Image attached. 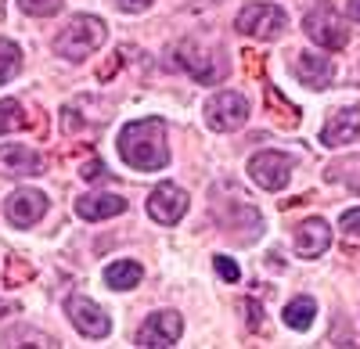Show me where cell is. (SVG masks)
<instances>
[{
    "mask_svg": "<svg viewBox=\"0 0 360 349\" xmlns=\"http://www.w3.org/2000/svg\"><path fill=\"white\" fill-rule=\"evenodd\" d=\"M119 155L127 166L141 169V173H155L169 162V144H166V123L159 115L130 123L119 133Z\"/></svg>",
    "mask_w": 360,
    "mask_h": 349,
    "instance_id": "6da1fadb",
    "label": "cell"
},
{
    "mask_svg": "<svg viewBox=\"0 0 360 349\" xmlns=\"http://www.w3.org/2000/svg\"><path fill=\"white\" fill-rule=\"evenodd\" d=\"M105 22L98 18V15H76L62 33L54 37V51L62 54V58H69V62H79V58H86V54H94L101 44H105Z\"/></svg>",
    "mask_w": 360,
    "mask_h": 349,
    "instance_id": "7a4b0ae2",
    "label": "cell"
},
{
    "mask_svg": "<svg viewBox=\"0 0 360 349\" xmlns=\"http://www.w3.org/2000/svg\"><path fill=\"white\" fill-rule=\"evenodd\" d=\"M285 25H288V15L278 4H249L234 18L238 33L252 37V40H278L285 33Z\"/></svg>",
    "mask_w": 360,
    "mask_h": 349,
    "instance_id": "3957f363",
    "label": "cell"
},
{
    "mask_svg": "<svg viewBox=\"0 0 360 349\" xmlns=\"http://www.w3.org/2000/svg\"><path fill=\"white\" fill-rule=\"evenodd\" d=\"M303 29H307V37L324 51H342L349 44V33H346V25H342V18L332 4H317L314 11H307Z\"/></svg>",
    "mask_w": 360,
    "mask_h": 349,
    "instance_id": "277c9868",
    "label": "cell"
},
{
    "mask_svg": "<svg viewBox=\"0 0 360 349\" xmlns=\"http://www.w3.org/2000/svg\"><path fill=\"white\" fill-rule=\"evenodd\" d=\"M205 123L220 130V133H231V130H242L249 123V101L234 91H220L205 101Z\"/></svg>",
    "mask_w": 360,
    "mask_h": 349,
    "instance_id": "5b68a950",
    "label": "cell"
},
{
    "mask_svg": "<svg viewBox=\"0 0 360 349\" xmlns=\"http://www.w3.org/2000/svg\"><path fill=\"white\" fill-rule=\"evenodd\" d=\"M65 310H69L72 328H76L79 335H86V338H105V335L112 331L108 313H105L94 299H86V296H79V292H76V296H69Z\"/></svg>",
    "mask_w": 360,
    "mask_h": 349,
    "instance_id": "8992f818",
    "label": "cell"
},
{
    "mask_svg": "<svg viewBox=\"0 0 360 349\" xmlns=\"http://www.w3.org/2000/svg\"><path fill=\"white\" fill-rule=\"evenodd\" d=\"M180 331H184V321H180V313H173V310H159V313H152L148 321L141 324V331H137V345L141 349H159V345H176L180 342Z\"/></svg>",
    "mask_w": 360,
    "mask_h": 349,
    "instance_id": "52a82bcc",
    "label": "cell"
},
{
    "mask_svg": "<svg viewBox=\"0 0 360 349\" xmlns=\"http://www.w3.org/2000/svg\"><path fill=\"white\" fill-rule=\"evenodd\" d=\"M249 177L266 191H281L292 180V159L281 155V152H259L249 162Z\"/></svg>",
    "mask_w": 360,
    "mask_h": 349,
    "instance_id": "ba28073f",
    "label": "cell"
},
{
    "mask_svg": "<svg viewBox=\"0 0 360 349\" xmlns=\"http://www.w3.org/2000/svg\"><path fill=\"white\" fill-rule=\"evenodd\" d=\"M4 213H8V220H11L15 227H33V223H40L44 213H47V195H40V191H33V187H18V191L8 195Z\"/></svg>",
    "mask_w": 360,
    "mask_h": 349,
    "instance_id": "9c48e42d",
    "label": "cell"
},
{
    "mask_svg": "<svg viewBox=\"0 0 360 349\" xmlns=\"http://www.w3.org/2000/svg\"><path fill=\"white\" fill-rule=\"evenodd\" d=\"M184 213H188V195L176 184H159L152 195H148V216H152L155 223L173 227Z\"/></svg>",
    "mask_w": 360,
    "mask_h": 349,
    "instance_id": "30bf717a",
    "label": "cell"
},
{
    "mask_svg": "<svg viewBox=\"0 0 360 349\" xmlns=\"http://www.w3.org/2000/svg\"><path fill=\"white\" fill-rule=\"evenodd\" d=\"M176 62L184 65L198 83H217V79L224 76V69H227L217 54L202 51V47H198V44H191V40H184V44L176 47Z\"/></svg>",
    "mask_w": 360,
    "mask_h": 349,
    "instance_id": "8fae6325",
    "label": "cell"
},
{
    "mask_svg": "<svg viewBox=\"0 0 360 349\" xmlns=\"http://www.w3.org/2000/svg\"><path fill=\"white\" fill-rule=\"evenodd\" d=\"M292 72H295V79H299V83L314 86V91H324V86H332V79H335V65H332V58H324V54H310V51H299V54H295Z\"/></svg>",
    "mask_w": 360,
    "mask_h": 349,
    "instance_id": "7c38bea8",
    "label": "cell"
},
{
    "mask_svg": "<svg viewBox=\"0 0 360 349\" xmlns=\"http://www.w3.org/2000/svg\"><path fill=\"white\" fill-rule=\"evenodd\" d=\"M360 137V108H339L335 115H328V123L321 130L324 148H342Z\"/></svg>",
    "mask_w": 360,
    "mask_h": 349,
    "instance_id": "4fadbf2b",
    "label": "cell"
},
{
    "mask_svg": "<svg viewBox=\"0 0 360 349\" xmlns=\"http://www.w3.org/2000/svg\"><path fill=\"white\" fill-rule=\"evenodd\" d=\"M328 245H332V227H328L321 216L314 220H303L295 227V252L303 259H317L328 252Z\"/></svg>",
    "mask_w": 360,
    "mask_h": 349,
    "instance_id": "5bb4252c",
    "label": "cell"
},
{
    "mask_svg": "<svg viewBox=\"0 0 360 349\" xmlns=\"http://www.w3.org/2000/svg\"><path fill=\"white\" fill-rule=\"evenodd\" d=\"M40 169H44L40 155L25 144H4L0 148V173L4 177H37Z\"/></svg>",
    "mask_w": 360,
    "mask_h": 349,
    "instance_id": "9a60e30c",
    "label": "cell"
},
{
    "mask_svg": "<svg viewBox=\"0 0 360 349\" xmlns=\"http://www.w3.org/2000/svg\"><path fill=\"white\" fill-rule=\"evenodd\" d=\"M76 213L79 220H108V216H119L127 213V198L123 195H79L76 198Z\"/></svg>",
    "mask_w": 360,
    "mask_h": 349,
    "instance_id": "2e32d148",
    "label": "cell"
},
{
    "mask_svg": "<svg viewBox=\"0 0 360 349\" xmlns=\"http://www.w3.org/2000/svg\"><path fill=\"white\" fill-rule=\"evenodd\" d=\"M144 277L141 263H134V259H115V263L105 267V284L115 288V292H127V288H137Z\"/></svg>",
    "mask_w": 360,
    "mask_h": 349,
    "instance_id": "e0dca14e",
    "label": "cell"
},
{
    "mask_svg": "<svg viewBox=\"0 0 360 349\" xmlns=\"http://www.w3.org/2000/svg\"><path fill=\"white\" fill-rule=\"evenodd\" d=\"M314 317H317V303L310 296H295L285 310H281V321L292 328V331H307L314 324Z\"/></svg>",
    "mask_w": 360,
    "mask_h": 349,
    "instance_id": "ac0fdd59",
    "label": "cell"
},
{
    "mask_svg": "<svg viewBox=\"0 0 360 349\" xmlns=\"http://www.w3.org/2000/svg\"><path fill=\"white\" fill-rule=\"evenodd\" d=\"M324 180H332V184H346V187L360 191V155L342 159V162H335V166H328V169H324Z\"/></svg>",
    "mask_w": 360,
    "mask_h": 349,
    "instance_id": "d6986e66",
    "label": "cell"
},
{
    "mask_svg": "<svg viewBox=\"0 0 360 349\" xmlns=\"http://www.w3.org/2000/svg\"><path fill=\"white\" fill-rule=\"evenodd\" d=\"M22 69V47L15 40H0V83H11Z\"/></svg>",
    "mask_w": 360,
    "mask_h": 349,
    "instance_id": "ffe728a7",
    "label": "cell"
},
{
    "mask_svg": "<svg viewBox=\"0 0 360 349\" xmlns=\"http://www.w3.org/2000/svg\"><path fill=\"white\" fill-rule=\"evenodd\" d=\"M22 126H25V108H22V101L4 98V101H0V137L11 133V130H22Z\"/></svg>",
    "mask_w": 360,
    "mask_h": 349,
    "instance_id": "44dd1931",
    "label": "cell"
},
{
    "mask_svg": "<svg viewBox=\"0 0 360 349\" xmlns=\"http://www.w3.org/2000/svg\"><path fill=\"white\" fill-rule=\"evenodd\" d=\"M62 4L65 0H18V8L25 15H33V18H51V15L62 11Z\"/></svg>",
    "mask_w": 360,
    "mask_h": 349,
    "instance_id": "7402d4cb",
    "label": "cell"
},
{
    "mask_svg": "<svg viewBox=\"0 0 360 349\" xmlns=\"http://www.w3.org/2000/svg\"><path fill=\"white\" fill-rule=\"evenodd\" d=\"M213 267H217V274H220L224 281H238V277H242V270H238V263H234L231 256H217Z\"/></svg>",
    "mask_w": 360,
    "mask_h": 349,
    "instance_id": "603a6c76",
    "label": "cell"
},
{
    "mask_svg": "<svg viewBox=\"0 0 360 349\" xmlns=\"http://www.w3.org/2000/svg\"><path fill=\"white\" fill-rule=\"evenodd\" d=\"M266 101H270V108H274L278 115H281V112H288V115H292V119L299 123V112H295V108H292V105H288L285 98H278V91H274V86H266Z\"/></svg>",
    "mask_w": 360,
    "mask_h": 349,
    "instance_id": "cb8c5ba5",
    "label": "cell"
},
{
    "mask_svg": "<svg viewBox=\"0 0 360 349\" xmlns=\"http://www.w3.org/2000/svg\"><path fill=\"white\" fill-rule=\"evenodd\" d=\"M242 310H245V321H249V328H252V331H259V328H263V317H259L263 310H259V303L245 299V303H242Z\"/></svg>",
    "mask_w": 360,
    "mask_h": 349,
    "instance_id": "d4e9b609",
    "label": "cell"
},
{
    "mask_svg": "<svg viewBox=\"0 0 360 349\" xmlns=\"http://www.w3.org/2000/svg\"><path fill=\"white\" fill-rule=\"evenodd\" d=\"M339 230H342V235H360V209H349V213H342V220H339Z\"/></svg>",
    "mask_w": 360,
    "mask_h": 349,
    "instance_id": "484cf974",
    "label": "cell"
},
{
    "mask_svg": "<svg viewBox=\"0 0 360 349\" xmlns=\"http://www.w3.org/2000/svg\"><path fill=\"white\" fill-rule=\"evenodd\" d=\"M79 177H83V180H101V177H105V166H101L98 159H90V162L79 166Z\"/></svg>",
    "mask_w": 360,
    "mask_h": 349,
    "instance_id": "4316f807",
    "label": "cell"
},
{
    "mask_svg": "<svg viewBox=\"0 0 360 349\" xmlns=\"http://www.w3.org/2000/svg\"><path fill=\"white\" fill-rule=\"evenodd\" d=\"M155 0H115V8L119 11H127V15H137V11H148Z\"/></svg>",
    "mask_w": 360,
    "mask_h": 349,
    "instance_id": "83f0119b",
    "label": "cell"
},
{
    "mask_svg": "<svg viewBox=\"0 0 360 349\" xmlns=\"http://www.w3.org/2000/svg\"><path fill=\"white\" fill-rule=\"evenodd\" d=\"M349 18L360 22V0H349Z\"/></svg>",
    "mask_w": 360,
    "mask_h": 349,
    "instance_id": "f1b7e54d",
    "label": "cell"
}]
</instances>
